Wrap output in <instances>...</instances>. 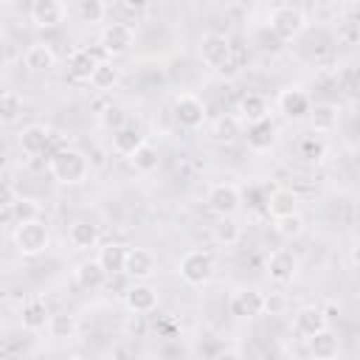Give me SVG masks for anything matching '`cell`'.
<instances>
[{
  "label": "cell",
  "instance_id": "obj_1",
  "mask_svg": "<svg viewBox=\"0 0 360 360\" xmlns=\"http://www.w3.org/2000/svg\"><path fill=\"white\" fill-rule=\"evenodd\" d=\"M48 172L56 183L62 186H79L87 180L90 174V163H87V155L82 149H73V146H62L56 152H51L48 158Z\"/></svg>",
  "mask_w": 360,
  "mask_h": 360
},
{
  "label": "cell",
  "instance_id": "obj_2",
  "mask_svg": "<svg viewBox=\"0 0 360 360\" xmlns=\"http://www.w3.org/2000/svg\"><path fill=\"white\" fill-rule=\"evenodd\" d=\"M11 242L17 248L20 256L25 259H34L39 253L48 250V242H51V233H48V225L37 217V219H25V222H17L14 231H11Z\"/></svg>",
  "mask_w": 360,
  "mask_h": 360
},
{
  "label": "cell",
  "instance_id": "obj_3",
  "mask_svg": "<svg viewBox=\"0 0 360 360\" xmlns=\"http://www.w3.org/2000/svg\"><path fill=\"white\" fill-rule=\"evenodd\" d=\"M267 28L278 39H295L307 28V14L301 8H295V6H276L267 14Z\"/></svg>",
  "mask_w": 360,
  "mask_h": 360
},
{
  "label": "cell",
  "instance_id": "obj_4",
  "mask_svg": "<svg viewBox=\"0 0 360 360\" xmlns=\"http://www.w3.org/2000/svg\"><path fill=\"white\" fill-rule=\"evenodd\" d=\"M177 273L186 284L191 287H202L211 281L214 276V256L208 250H186L180 264H177Z\"/></svg>",
  "mask_w": 360,
  "mask_h": 360
},
{
  "label": "cell",
  "instance_id": "obj_5",
  "mask_svg": "<svg viewBox=\"0 0 360 360\" xmlns=\"http://www.w3.org/2000/svg\"><path fill=\"white\" fill-rule=\"evenodd\" d=\"M172 115L174 121L183 127V129H200L208 118L205 112V101L194 93H180L174 96V104H172Z\"/></svg>",
  "mask_w": 360,
  "mask_h": 360
},
{
  "label": "cell",
  "instance_id": "obj_6",
  "mask_svg": "<svg viewBox=\"0 0 360 360\" xmlns=\"http://www.w3.org/2000/svg\"><path fill=\"white\" fill-rule=\"evenodd\" d=\"M205 205H208V211L217 214V217H231V214H236L239 205H242V191H239V186H233V183H214V186H208V191H205Z\"/></svg>",
  "mask_w": 360,
  "mask_h": 360
},
{
  "label": "cell",
  "instance_id": "obj_7",
  "mask_svg": "<svg viewBox=\"0 0 360 360\" xmlns=\"http://www.w3.org/2000/svg\"><path fill=\"white\" fill-rule=\"evenodd\" d=\"M231 56H233V51H231L228 37H222V34H205L200 39V59L211 70H225L231 65Z\"/></svg>",
  "mask_w": 360,
  "mask_h": 360
},
{
  "label": "cell",
  "instance_id": "obj_8",
  "mask_svg": "<svg viewBox=\"0 0 360 360\" xmlns=\"http://www.w3.org/2000/svg\"><path fill=\"white\" fill-rule=\"evenodd\" d=\"M276 107H278V112H281L284 118H290V121H304V118H309L312 98H309V93L301 90V87H284V90L278 93V98H276Z\"/></svg>",
  "mask_w": 360,
  "mask_h": 360
},
{
  "label": "cell",
  "instance_id": "obj_9",
  "mask_svg": "<svg viewBox=\"0 0 360 360\" xmlns=\"http://www.w3.org/2000/svg\"><path fill=\"white\" fill-rule=\"evenodd\" d=\"M135 42V28L127 22H110L101 31V51L107 56H124Z\"/></svg>",
  "mask_w": 360,
  "mask_h": 360
},
{
  "label": "cell",
  "instance_id": "obj_10",
  "mask_svg": "<svg viewBox=\"0 0 360 360\" xmlns=\"http://www.w3.org/2000/svg\"><path fill=\"white\" fill-rule=\"evenodd\" d=\"M124 273L135 281H146L158 273V256L149 248H129L127 262H124Z\"/></svg>",
  "mask_w": 360,
  "mask_h": 360
},
{
  "label": "cell",
  "instance_id": "obj_11",
  "mask_svg": "<svg viewBox=\"0 0 360 360\" xmlns=\"http://www.w3.org/2000/svg\"><path fill=\"white\" fill-rule=\"evenodd\" d=\"M264 267H267V276H270L273 281L287 284V281H292L295 273H298V256H295L290 248H276V250L267 256Z\"/></svg>",
  "mask_w": 360,
  "mask_h": 360
},
{
  "label": "cell",
  "instance_id": "obj_12",
  "mask_svg": "<svg viewBox=\"0 0 360 360\" xmlns=\"http://www.w3.org/2000/svg\"><path fill=\"white\" fill-rule=\"evenodd\" d=\"M228 312L233 318H259L264 312V292H259V290H236L228 298Z\"/></svg>",
  "mask_w": 360,
  "mask_h": 360
},
{
  "label": "cell",
  "instance_id": "obj_13",
  "mask_svg": "<svg viewBox=\"0 0 360 360\" xmlns=\"http://www.w3.org/2000/svg\"><path fill=\"white\" fill-rule=\"evenodd\" d=\"M31 22L37 28H56L68 17V6L62 0H34L31 3Z\"/></svg>",
  "mask_w": 360,
  "mask_h": 360
},
{
  "label": "cell",
  "instance_id": "obj_14",
  "mask_svg": "<svg viewBox=\"0 0 360 360\" xmlns=\"http://www.w3.org/2000/svg\"><path fill=\"white\" fill-rule=\"evenodd\" d=\"M124 304L132 315H149L158 309V290L149 287L146 281H135L127 292H124Z\"/></svg>",
  "mask_w": 360,
  "mask_h": 360
},
{
  "label": "cell",
  "instance_id": "obj_15",
  "mask_svg": "<svg viewBox=\"0 0 360 360\" xmlns=\"http://www.w3.org/2000/svg\"><path fill=\"white\" fill-rule=\"evenodd\" d=\"M329 326V315L321 309V307H301L295 315H292V332L298 338H312L315 332L326 329Z\"/></svg>",
  "mask_w": 360,
  "mask_h": 360
},
{
  "label": "cell",
  "instance_id": "obj_16",
  "mask_svg": "<svg viewBox=\"0 0 360 360\" xmlns=\"http://www.w3.org/2000/svg\"><path fill=\"white\" fill-rule=\"evenodd\" d=\"M298 205H301V197H298L292 188H273V191L264 197V211H267L273 219L298 214Z\"/></svg>",
  "mask_w": 360,
  "mask_h": 360
},
{
  "label": "cell",
  "instance_id": "obj_17",
  "mask_svg": "<svg viewBox=\"0 0 360 360\" xmlns=\"http://www.w3.org/2000/svg\"><path fill=\"white\" fill-rule=\"evenodd\" d=\"M107 276H110V273L101 267L98 259H84V262H79L76 270H73V281H76L82 290H87V292L101 290L104 281H107Z\"/></svg>",
  "mask_w": 360,
  "mask_h": 360
},
{
  "label": "cell",
  "instance_id": "obj_18",
  "mask_svg": "<svg viewBox=\"0 0 360 360\" xmlns=\"http://www.w3.org/2000/svg\"><path fill=\"white\" fill-rule=\"evenodd\" d=\"M48 321H51V312H48V304L42 298H25L22 307H20V323L25 332H39V329H48Z\"/></svg>",
  "mask_w": 360,
  "mask_h": 360
},
{
  "label": "cell",
  "instance_id": "obj_19",
  "mask_svg": "<svg viewBox=\"0 0 360 360\" xmlns=\"http://www.w3.org/2000/svg\"><path fill=\"white\" fill-rule=\"evenodd\" d=\"M307 352L315 360H335L340 354V338L326 326V329L315 332L312 338H307Z\"/></svg>",
  "mask_w": 360,
  "mask_h": 360
},
{
  "label": "cell",
  "instance_id": "obj_20",
  "mask_svg": "<svg viewBox=\"0 0 360 360\" xmlns=\"http://www.w3.org/2000/svg\"><path fill=\"white\" fill-rule=\"evenodd\" d=\"M51 129L48 127H42V124H31V127H25L22 132H20V149L25 152V155H31V158H37V155H45V149L51 146Z\"/></svg>",
  "mask_w": 360,
  "mask_h": 360
},
{
  "label": "cell",
  "instance_id": "obj_21",
  "mask_svg": "<svg viewBox=\"0 0 360 360\" xmlns=\"http://www.w3.org/2000/svg\"><path fill=\"white\" fill-rule=\"evenodd\" d=\"M22 62H25L28 70L45 73V70H53V68H56V51H53L48 42H34V45L25 48Z\"/></svg>",
  "mask_w": 360,
  "mask_h": 360
},
{
  "label": "cell",
  "instance_id": "obj_22",
  "mask_svg": "<svg viewBox=\"0 0 360 360\" xmlns=\"http://www.w3.org/2000/svg\"><path fill=\"white\" fill-rule=\"evenodd\" d=\"M98 62H101V59H98L90 48H76V51H70V56H68V73H70L73 79H79V82H90V76H93V70H96Z\"/></svg>",
  "mask_w": 360,
  "mask_h": 360
},
{
  "label": "cell",
  "instance_id": "obj_23",
  "mask_svg": "<svg viewBox=\"0 0 360 360\" xmlns=\"http://www.w3.org/2000/svg\"><path fill=\"white\" fill-rule=\"evenodd\" d=\"M276 135H278V129H276V124H273L270 118H262V121H256V124H248V132H245L248 146H250L253 152L270 149V146L276 143Z\"/></svg>",
  "mask_w": 360,
  "mask_h": 360
},
{
  "label": "cell",
  "instance_id": "obj_24",
  "mask_svg": "<svg viewBox=\"0 0 360 360\" xmlns=\"http://www.w3.org/2000/svg\"><path fill=\"white\" fill-rule=\"evenodd\" d=\"M68 242H70L73 250H90V248H96L98 245V225H93L87 219L73 222L70 231H68Z\"/></svg>",
  "mask_w": 360,
  "mask_h": 360
},
{
  "label": "cell",
  "instance_id": "obj_25",
  "mask_svg": "<svg viewBox=\"0 0 360 360\" xmlns=\"http://www.w3.org/2000/svg\"><path fill=\"white\" fill-rule=\"evenodd\" d=\"M236 110H239L242 124H256V121H262V118H270V107H267L264 96H259V93H248V96H242Z\"/></svg>",
  "mask_w": 360,
  "mask_h": 360
},
{
  "label": "cell",
  "instance_id": "obj_26",
  "mask_svg": "<svg viewBox=\"0 0 360 360\" xmlns=\"http://www.w3.org/2000/svg\"><path fill=\"white\" fill-rule=\"evenodd\" d=\"M211 239L222 248H233L242 239V225L233 219V214L231 217H217V222L211 228Z\"/></svg>",
  "mask_w": 360,
  "mask_h": 360
},
{
  "label": "cell",
  "instance_id": "obj_27",
  "mask_svg": "<svg viewBox=\"0 0 360 360\" xmlns=\"http://www.w3.org/2000/svg\"><path fill=\"white\" fill-rule=\"evenodd\" d=\"M127 250L129 248H124L121 242H104L101 248H98V262H101V267L107 270V273H124V262H127Z\"/></svg>",
  "mask_w": 360,
  "mask_h": 360
},
{
  "label": "cell",
  "instance_id": "obj_28",
  "mask_svg": "<svg viewBox=\"0 0 360 360\" xmlns=\"http://www.w3.org/2000/svg\"><path fill=\"white\" fill-rule=\"evenodd\" d=\"M118 82H121V68L112 65V62H98L93 76H90V87L98 90V93H110Z\"/></svg>",
  "mask_w": 360,
  "mask_h": 360
},
{
  "label": "cell",
  "instance_id": "obj_29",
  "mask_svg": "<svg viewBox=\"0 0 360 360\" xmlns=\"http://www.w3.org/2000/svg\"><path fill=\"white\" fill-rule=\"evenodd\" d=\"M242 135V118L239 115H219L211 124V138L217 143H233Z\"/></svg>",
  "mask_w": 360,
  "mask_h": 360
},
{
  "label": "cell",
  "instance_id": "obj_30",
  "mask_svg": "<svg viewBox=\"0 0 360 360\" xmlns=\"http://www.w3.org/2000/svg\"><path fill=\"white\" fill-rule=\"evenodd\" d=\"M295 149H298V158H304L307 163H318L326 155V141H323L321 132H309V135H301L298 138Z\"/></svg>",
  "mask_w": 360,
  "mask_h": 360
},
{
  "label": "cell",
  "instance_id": "obj_31",
  "mask_svg": "<svg viewBox=\"0 0 360 360\" xmlns=\"http://www.w3.org/2000/svg\"><path fill=\"white\" fill-rule=\"evenodd\" d=\"M127 160H129V166H132L135 172H141V174H152V172L160 166V155H158V149H155L152 143H146V141H143Z\"/></svg>",
  "mask_w": 360,
  "mask_h": 360
},
{
  "label": "cell",
  "instance_id": "obj_32",
  "mask_svg": "<svg viewBox=\"0 0 360 360\" xmlns=\"http://www.w3.org/2000/svg\"><path fill=\"white\" fill-rule=\"evenodd\" d=\"M309 124H312V132H332L338 127V107L335 104H315L309 110Z\"/></svg>",
  "mask_w": 360,
  "mask_h": 360
},
{
  "label": "cell",
  "instance_id": "obj_33",
  "mask_svg": "<svg viewBox=\"0 0 360 360\" xmlns=\"http://www.w3.org/2000/svg\"><path fill=\"white\" fill-rule=\"evenodd\" d=\"M76 332H79L76 315H70V312H53V315H51V321H48V335H51V338L68 340V338H73Z\"/></svg>",
  "mask_w": 360,
  "mask_h": 360
},
{
  "label": "cell",
  "instance_id": "obj_34",
  "mask_svg": "<svg viewBox=\"0 0 360 360\" xmlns=\"http://www.w3.org/2000/svg\"><path fill=\"white\" fill-rule=\"evenodd\" d=\"M141 143H143V135L135 127H121V129L112 132V149L118 155H124V158H129Z\"/></svg>",
  "mask_w": 360,
  "mask_h": 360
},
{
  "label": "cell",
  "instance_id": "obj_35",
  "mask_svg": "<svg viewBox=\"0 0 360 360\" xmlns=\"http://www.w3.org/2000/svg\"><path fill=\"white\" fill-rule=\"evenodd\" d=\"M3 217L6 219H17V222H25V219H37L39 217V202L31 200V197H17L11 208H3Z\"/></svg>",
  "mask_w": 360,
  "mask_h": 360
},
{
  "label": "cell",
  "instance_id": "obj_36",
  "mask_svg": "<svg viewBox=\"0 0 360 360\" xmlns=\"http://www.w3.org/2000/svg\"><path fill=\"white\" fill-rule=\"evenodd\" d=\"M76 11H79V20L87 22V25H98V22L107 17V6H104V0H79Z\"/></svg>",
  "mask_w": 360,
  "mask_h": 360
},
{
  "label": "cell",
  "instance_id": "obj_37",
  "mask_svg": "<svg viewBox=\"0 0 360 360\" xmlns=\"http://www.w3.org/2000/svg\"><path fill=\"white\" fill-rule=\"evenodd\" d=\"M20 112H22V96L17 90H3V96H0V118H3V124H11Z\"/></svg>",
  "mask_w": 360,
  "mask_h": 360
},
{
  "label": "cell",
  "instance_id": "obj_38",
  "mask_svg": "<svg viewBox=\"0 0 360 360\" xmlns=\"http://www.w3.org/2000/svg\"><path fill=\"white\" fill-rule=\"evenodd\" d=\"M98 124H101L104 129L115 132V129L127 127V110H124V107H118V104H107V107L98 112Z\"/></svg>",
  "mask_w": 360,
  "mask_h": 360
},
{
  "label": "cell",
  "instance_id": "obj_39",
  "mask_svg": "<svg viewBox=\"0 0 360 360\" xmlns=\"http://www.w3.org/2000/svg\"><path fill=\"white\" fill-rule=\"evenodd\" d=\"M276 233H278L281 239H298V236L304 233V219H301V214H290V217L276 219Z\"/></svg>",
  "mask_w": 360,
  "mask_h": 360
},
{
  "label": "cell",
  "instance_id": "obj_40",
  "mask_svg": "<svg viewBox=\"0 0 360 360\" xmlns=\"http://www.w3.org/2000/svg\"><path fill=\"white\" fill-rule=\"evenodd\" d=\"M284 309H287V298L284 295H278V292L264 295V312L267 315H281Z\"/></svg>",
  "mask_w": 360,
  "mask_h": 360
},
{
  "label": "cell",
  "instance_id": "obj_41",
  "mask_svg": "<svg viewBox=\"0 0 360 360\" xmlns=\"http://www.w3.org/2000/svg\"><path fill=\"white\" fill-rule=\"evenodd\" d=\"M121 6L129 11H143L146 6H152V0H121Z\"/></svg>",
  "mask_w": 360,
  "mask_h": 360
},
{
  "label": "cell",
  "instance_id": "obj_42",
  "mask_svg": "<svg viewBox=\"0 0 360 360\" xmlns=\"http://www.w3.org/2000/svg\"><path fill=\"white\" fill-rule=\"evenodd\" d=\"M349 256H352V264L354 267H360V239L352 245V250H349Z\"/></svg>",
  "mask_w": 360,
  "mask_h": 360
}]
</instances>
